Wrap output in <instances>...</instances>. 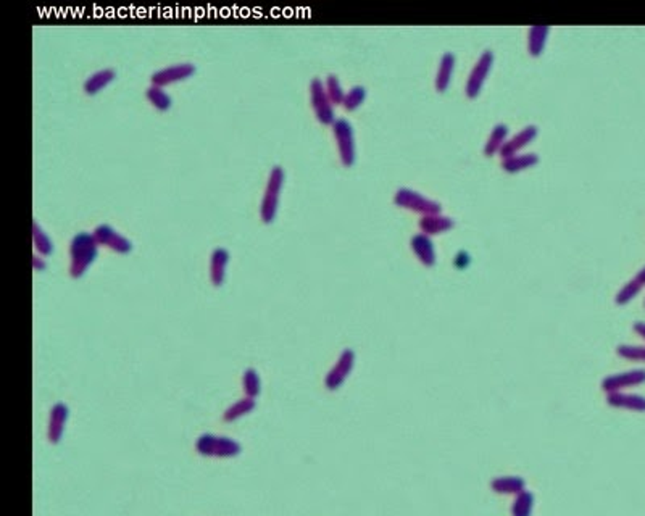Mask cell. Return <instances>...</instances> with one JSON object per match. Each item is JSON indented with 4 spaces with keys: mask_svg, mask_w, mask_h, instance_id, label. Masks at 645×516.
<instances>
[{
    "mask_svg": "<svg viewBox=\"0 0 645 516\" xmlns=\"http://www.w3.org/2000/svg\"><path fill=\"white\" fill-rule=\"evenodd\" d=\"M536 164H539V155H537V153H517V155L502 160V168L508 171V173H517V171L526 170L529 166H534Z\"/></svg>",
    "mask_w": 645,
    "mask_h": 516,
    "instance_id": "23",
    "label": "cell"
},
{
    "mask_svg": "<svg viewBox=\"0 0 645 516\" xmlns=\"http://www.w3.org/2000/svg\"><path fill=\"white\" fill-rule=\"evenodd\" d=\"M147 100L155 106L157 110L166 111L171 106V97L163 91V87L150 86L146 92Z\"/></svg>",
    "mask_w": 645,
    "mask_h": 516,
    "instance_id": "28",
    "label": "cell"
},
{
    "mask_svg": "<svg viewBox=\"0 0 645 516\" xmlns=\"http://www.w3.org/2000/svg\"><path fill=\"white\" fill-rule=\"evenodd\" d=\"M645 383V370H631L626 373H618L607 376L602 381V389L607 394L610 392H623L629 388H635Z\"/></svg>",
    "mask_w": 645,
    "mask_h": 516,
    "instance_id": "11",
    "label": "cell"
},
{
    "mask_svg": "<svg viewBox=\"0 0 645 516\" xmlns=\"http://www.w3.org/2000/svg\"><path fill=\"white\" fill-rule=\"evenodd\" d=\"M310 102H312L313 111L315 115H317L319 123L332 124L336 122L332 102L329 100L326 87H324L323 81L319 78H313L312 82H310Z\"/></svg>",
    "mask_w": 645,
    "mask_h": 516,
    "instance_id": "6",
    "label": "cell"
},
{
    "mask_svg": "<svg viewBox=\"0 0 645 516\" xmlns=\"http://www.w3.org/2000/svg\"><path fill=\"white\" fill-rule=\"evenodd\" d=\"M394 202L398 207L407 208L415 213H421V215H434V213H440V203L433 201V199L425 197L423 194L416 192L410 188H400L397 189L396 195H394Z\"/></svg>",
    "mask_w": 645,
    "mask_h": 516,
    "instance_id": "4",
    "label": "cell"
},
{
    "mask_svg": "<svg viewBox=\"0 0 645 516\" xmlns=\"http://www.w3.org/2000/svg\"><path fill=\"white\" fill-rule=\"evenodd\" d=\"M332 133L337 142V150L341 161L344 166H352L355 164L357 152H355V137H354V128L347 122L346 118H337L332 123Z\"/></svg>",
    "mask_w": 645,
    "mask_h": 516,
    "instance_id": "5",
    "label": "cell"
},
{
    "mask_svg": "<svg viewBox=\"0 0 645 516\" xmlns=\"http://www.w3.org/2000/svg\"><path fill=\"white\" fill-rule=\"evenodd\" d=\"M453 263H455V267L465 268V267H468V265H470V255H468L466 252H458L457 257H455V260H453Z\"/></svg>",
    "mask_w": 645,
    "mask_h": 516,
    "instance_id": "33",
    "label": "cell"
},
{
    "mask_svg": "<svg viewBox=\"0 0 645 516\" xmlns=\"http://www.w3.org/2000/svg\"><path fill=\"white\" fill-rule=\"evenodd\" d=\"M324 87H326L328 97H329V100L332 102V104L339 105V104H342V102H344L346 92H344V89H342L341 81H339V78L336 76V74H328L326 85H324Z\"/></svg>",
    "mask_w": 645,
    "mask_h": 516,
    "instance_id": "29",
    "label": "cell"
},
{
    "mask_svg": "<svg viewBox=\"0 0 645 516\" xmlns=\"http://www.w3.org/2000/svg\"><path fill=\"white\" fill-rule=\"evenodd\" d=\"M196 73V67L192 63H176V65H170V67H165L155 71L150 76L152 86H168L173 85V82L178 81H184L189 76Z\"/></svg>",
    "mask_w": 645,
    "mask_h": 516,
    "instance_id": "10",
    "label": "cell"
},
{
    "mask_svg": "<svg viewBox=\"0 0 645 516\" xmlns=\"http://www.w3.org/2000/svg\"><path fill=\"white\" fill-rule=\"evenodd\" d=\"M68 420V407L67 403H55L50 410V421H49V431L47 438L50 444H58L63 438L65 425Z\"/></svg>",
    "mask_w": 645,
    "mask_h": 516,
    "instance_id": "14",
    "label": "cell"
},
{
    "mask_svg": "<svg viewBox=\"0 0 645 516\" xmlns=\"http://www.w3.org/2000/svg\"><path fill=\"white\" fill-rule=\"evenodd\" d=\"M645 286V267L640 269V271L635 274V276L629 282L621 287L618 294H616V304L618 305H624L634 299L635 295L642 291V287Z\"/></svg>",
    "mask_w": 645,
    "mask_h": 516,
    "instance_id": "21",
    "label": "cell"
},
{
    "mask_svg": "<svg viewBox=\"0 0 645 516\" xmlns=\"http://www.w3.org/2000/svg\"><path fill=\"white\" fill-rule=\"evenodd\" d=\"M196 450L202 457L231 458L242 452V445L238 440L223 438V436L202 434L196 442Z\"/></svg>",
    "mask_w": 645,
    "mask_h": 516,
    "instance_id": "3",
    "label": "cell"
},
{
    "mask_svg": "<svg viewBox=\"0 0 645 516\" xmlns=\"http://www.w3.org/2000/svg\"><path fill=\"white\" fill-rule=\"evenodd\" d=\"M255 405H257V403H255V399L244 397V399H240L239 402H236L234 405H231L229 408H227L223 418H225V421L227 423H233L236 420H239V418L245 416L247 413L253 412Z\"/></svg>",
    "mask_w": 645,
    "mask_h": 516,
    "instance_id": "27",
    "label": "cell"
},
{
    "mask_svg": "<svg viewBox=\"0 0 645 516\" xmlns=\"http://www.w3.org/2000/svg\"><path fill=\"white\" fill-rule=\"evenodd\" d=\"M492 65H494V52H492V50H486V52L477 58L476 65L471 69L470 76H468L466 79L465 92L468 97L475 99V97L479 94L487 76H489Z\"/></svg>",
    "mask_w": 645,
    "mask_h": 516,
    "instance_id": "7",
    "label": "cell"
},
{
    "mask_svg": "<svg viewBox=\"0 0 645 516\" xmlns=\"http://www.w3.org/2000/svg\"><path fill=\"white\" fill-rule=\"evenodd\" d=\"M621 359L633 361H645V346H620L616 348Z\"/></svg>",
    "mask_w": 645,
    "mask_h": 516,
    "instance_id": "32",
    "label": "cell"
},
{
    "mask_svg": "<svg viewBox=\"0 0 645 516\" xmlns=\"http://www.w3.org/2000/svg\"><path fill=\"white\" fill-rule=\"evenodd\" d=\"M92 234H94L97 244L104 245V247L113 250V252L117 254L124 255L133 250L131 240L126 239L123 234H120V232L110 225H99Z\"/></svg>",
    "mask_w": 645,
    "mask_h": 516,
    "instance_id": "9",
    "label": "cell"
},
{
    "mask_svg": "<svg viewBox=\"0 0 645 516\" xmlns=\"http://www.w3.org/2000/svg\"><path fill=\"white\" fill-rule=\"evenodd\" d=\"M32 240H34V249L39 255H44L47 257L54 252V244L50 240V237L47 236L43 227L39 226V223L32 221Z\"/></svg>",
    "mask_w": 645,
    "mask_h": 516,
    "instance_id": "25",
    "label": "cell"
},
{
    "mask_svg": "<svg viewBox=\"0 0 645 516\" xmlns=\"http://www.w3.org/2000/svg\"><path fill=\"white\" fill-rule=\"evenodd\" d=\"M242 389L250 399H255L260 394V376L253 368L245 370L242 376Z\"/></svg>",
    "mask_w": 645,
    "mask_h": 516,
    "instance_id": "30",
    "label": "cell"
},
{
    "mask_svg": "<svg viewBox=\"0 0 645 516\" xmlns=\"http://www.w3.org/2000/svg\"><path fill=\"white\" fill-rule=\"evenodd\" d=\"M229 250L225 247H216L212 252L210 257V280L213 282V286L220 287L223 286L226 278V268L227 263H229Z\"/></svg>",
    "mask_w": 645,
    "mask_h": 516,
    "instance_id": "16",
    "label": "cell"
},
{
    "mask_svg": "<svg viewBox=\"0 0 645 516\" xmlns=\"http://www.w3.org/2000/svg\"><path fill=\"white\" fill-rule=\"evenodd\" d=\"M534 508V494L529 491L519 492L514 495L512 505V516H531Z\"/></svg>",
    "mask_w": 645,
    "mask_h": 516,
    "instance_id": "26",
    "label": "cell"
},
{
    "mask_svg": "<svg viewBox=\"0 0 645 516\" xmlns=\"http://www.w3.org/2000/svg\"><path fill=\"white\" fill-rule=\"evenodd\" d=\"M490 489L502 495H518L526 491V481L519 476H500L490 481Z\"/></svg>",
    "mask_w": 645,
    "mask_h": 516,
    "instance_id": "18",
    "label": "cell"
},
{
    "mask_svg": "<svg viewBox=\"0 0 645 516\" xmlns=\"http://www.w3.org/2000/svg\"><path fill=\"white\" fill-rule=\"evenodd\" d=\"M99 255V244L91 232H78L69 244V274L74 280H80L95 262Z\"/></svg>",
    "mask_w": 645,
    "mask_h": 516,
    "instance_id": "1",
    "label": "cell"
},
{
    "mask_svg": "<svg viewBox=\"0 0 645 516\" xmlns=\"http://www.w3.org/2000/svg\"><path fill=\"white\" fill-rule=\"evenodd\" d=\"M508 136V126L505 123H497L494 128H492L490 136L487 139L484 152L486 155H494L495 152H500V148L503 147L505 139Z\"/></svg>",
    "mask_w": 645,
    "mask_h": 516,
    "instance_id": "24",
    "label": "cell"
},
{
    "mask_svg": "<svg viewBox=\"0 0 645 516\" xmlns=\"http://www.w3.org/2000/svg\"><path fill=\"white\" fill-rule=\"evenodd\" d=\"M354 365H355V352L352 350V348H346V350H342L337 361L334 363L332 368L329 370V373L326 374L324 385H326L329 390H336L341 388V385L346 383V379L349 378L352 370H354Z\"/></svg>",
    "mask_w": 645,
    "mask_h": 516,
    "instance_id": "8",
    "label": "cell"
},
{
    "mask_svg": "<svg viewBox=\"0 0 645 516\" xmlns=\"http://www.w3.org/2000/svg\"><path fill=\"white\" fill-rule=\"evenodd\" d=\"M607 403L610 407L618 408V410H629V412H645V397L639 394H629V392H610L607 394Z\"/></svg>",
    "mask_w": 645,
    "mask_h": 516,
    "instance_id": "13",
    "label": "cell"
},
{
    "mask_svg": "<svg viewBox=\"0 0 645 516\" xmlns=\"http://www.w3.org/2000/svg\"><path fill=\"white\" fill-rule=\"evenodd\" d=\"M32 263H34V269H39V271L45 269V262H44V258L39 257V254H36L34 257H32Z\"/></svg>",
    "mask_w": 645,
    "mask_h": 516,
    "instance_id": "34",
    "label": "cell"
},
{
    "mask_svg": "<svg viewBox=\"0 0 645 516\" xmlns=\"http://www.w3.org/2000/svg\"><path fill=\"white\" fill-rule=\"evenodd\" d=\"M453 220L450 216L440 215V213H434V215H425L420 220V229L426 236H435L440 232H445L453 227Z\"/></svg>",
    "mask_w": 645,
    "mask_h": 516,
    "instance_id": "17",
    "label": "cell"
},
{
    "mask_svg": "<svg viewBox=\"0 0 645 516\" xmlns=\"http://www.w3.org/2000/svg\"><path fill=\"white\" fill-rule=\"evenodd\" d=\"M549 32H550V26H545V25H537V26L529 27V32H528L529 54L534 55V57L542 54V50H544L547 44Z\"/></svg>",
    "mask_w": 645,
    "mask_h": 516,
    "instance_id": "22",
    "label": "cell"
},
{
    "mask_svg": "<svg viewBox=\"0 0 645 516\" xmlns=\"http://www.w3.org/2000/svg\"><path fill=\"white\" fill-rule=\"evenodd\" d=\"M455 63H457V58H455L452 52H445L442 58H440L438 74H435V89L439 92L447 91L450 79H452V73L455 69Z\"/></svg>",
    "mask_w": 645,
    "mask_h": 516,
    "instance_id": "20",
    "label": "cell"
},
{
    "mask_svg": "<svg viewBox=\"0 0 645 516\" xmlns=\"http://www.w3.org/2000/svg\"><path fill=\"white\" fill-rule=\"evenodd\" d=\"M115 78H117V71L113 68L99 69V71L92 73L84 81V92L87 96H94L109 86Z\"/></svg>",
    "mask_w": 645,
    "mask_h": 516,
    "instance_id": "19",
    "label": "cell"
},
{
    "mask_svg": "<svg viewBox=\"0 0 645 516\" xmlns=\"http://www.w3.org/2000/svg\"><path fill=\"white\" fill-rule=\"evenodd\" d=\"M410 245H411L413 254L416 255V258H418L425 267H434L435 249L429 236L423 234V232H421V234H415L411 237Z\"/></svg>",
    "mask_w": 645,
    "mask_h": 516,
    "instance_id": "15",
    "label": "cell"
},
{
    "mask_svg": "<svg viewBox=\"0 0 645 516\" xmlns=\"http://www.w3.org/2000/svg\"><path fill=\"white\" fill-rule=\"evenodd\" d=\"M537 133H539V129H537L536 124H529V126L521 129V131H519L518 134H514L512 139L505 141L503 147L500 148V155H502L503 160H505V158H508V157L517 155V153L521 150L523 147H526L529 142L534 141Z\"/></svg>",
    "mask_w": 645,
    "mask_h": 516,
    "instance_id": "12",
    "label": "cell"
},
{
    "mask_svg": "<svg viewBox=\"0 0 645 516\" xmlns=\"http://www.w3.org/2000/svg\"><path fill=\"white\" fill-rule=\"evenodd\" d=\"M634 331L637 333L640 337L645 339V323H644V322H637V323H634Z\"/></svg>",
    "mask_w": 645,
    "mask_h": 516,
    "instance_id": "35",
    "label": "cell"
},
{
    "mask_svg": "<svg viewBox=\"0 0 645 516\" xmlns=\"http://www.w3.org/2000/svg\"><path fill=\"white\" fill-rule=\"evenodd\" d=\"M366 99V89L363 86H354L349 92H346L344 102L342 105L346 106V110H357L359 106L363 104V100Z\"/></svg>",
    "mask_w": 645,
    "mask_h": 516,
    "instance_id": "31",
    "label": "cell"
},
{
    "mask_svg": "<svg viewBox=\"0 0 645 516\" xmlns=\"http://www.w3.org/2000/svg\"><path fill=\"white\" fill-rule=\"evenodd\" d=\"M284 179H286V173L284 168L280 165L273 166L270 171V176H268V183H267V189H264L263 199H262V205H260V218H262L263 223L270 225V223L275 221L278 208H280V199H281V192L282 188H284Z\"/></svg>",
    "mask_w": 645,
    "mask_h": 516,
    "instance_id": "2",
    "label": "cell"
}]
</instances>
